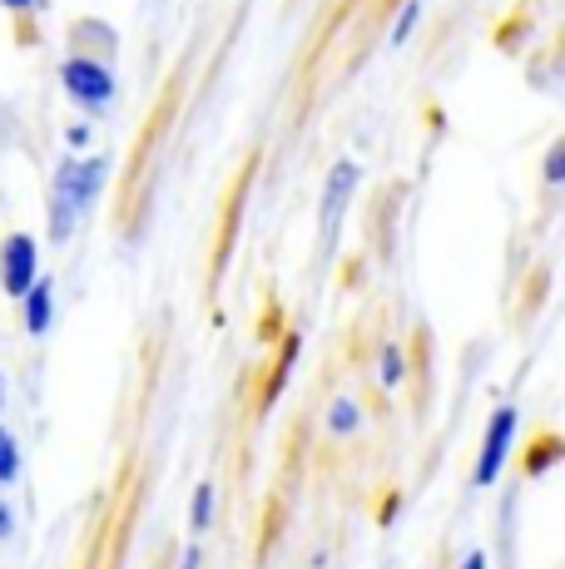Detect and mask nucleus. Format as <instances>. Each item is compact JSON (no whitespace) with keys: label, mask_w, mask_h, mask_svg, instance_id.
Returning a JSON list of instances; mask_svg holds the SVG:
<instances>
[{"label":"nucleus","mask_w":565,"mask_h":569,"mask_svg":"<svg viewBox=\"0 0 565 569\" xmlns=\"http://www.w3.org/2000/svg\"><path fill=\"white\" fill-rule=\"evenodd\" d=\"M417 20H422V0H407V10H402V16H397V26H393V40H387V46H393V50H402V46H407V40L417 36Z\"/></svg>","instance_id":"f8f14e48"},{"label":"nucleus","mask_w":565,"mask_h":569,"mask_svg":"<svg viewBox=\"0 0 565 569\" xmlns=\"http://www.w3.org/2000/svg\"><path fill=\"white\" fill-rule=\"evenodd\" d=\"M105 179H110V159L105 154H80V159H65L50 179V243H70L75 228L85 223L90 203L100 199Z\"/></svg>","instance_id":"f257e3e1"},{"label":"nucleus","mask_w":565,"mask_h":569,"mask_svg":"<svg viewBox=\"0 0 565 569\" xmlns=\"http://www.w3.org/2000/svg\"><path fill=\"white\" fill-rule=\"evenodd\" d=\"M65 144H70L75 154H85V149L95 144V124H85V119H80V124H70V129H65Z\"/></svg>","instance_id":"2eb2a0df"},{"label":"nucleus","mask_w":565,"mask_h":569,"mask_svg":"<svg viewBox=\"0 0 565 569\" xmlns=\"http://www.w3.org/2000/svg\"><path fill=\"white\" fill-rule=\"evenodd\" d=\"M179 569H204V545L194 540L189 550H184V560H179Z\"/></svg>","instance_id":"f3484780"},{"label":"nucleus","mask_w":565,"mask_h":569,"mask_svg":"<svg viewBox=\"0 0 565 569\" xmlns=\"http://www.w3.org/2000/svg\"><path fill=\"white\" fill-rule=\"evenodd\" d=\"M561 461V441L556 436H541L536 446H531V461H526V476H546L551 466Z\"/></svg>","instance_id":"9b49d317"},{"label":"nucleus","mask_w":565,"mask_h":569,"mask_svg":"<svg viewBox=\"0 0 565 569\" xmlns=\"http://www.w3.org/2000/svg\"><path fill=\"white\" fill-rule=\"evenodd\" d=\"M0 540H16V510L6 496H0Z\"/></svg>","instance_id":"dca6fc26"},{"label":"nucleus","mask_w":565,"mask_h":569,"mask_svg":"<svg viewBox=\"0 0 565 569\" xmlns=\"http://www.w3.org/2000/svg\"><path fill=\"white\" fill-rule=\"evenodd\" d=\"M516 431H521V411L516 407H496L492 421H486V441H482V456H476V470H472V486L476 490H492L502 480V466L516 446Z\"/></svg>","instance_id":"7ed1b4c3"},{"label":"nucleus","mask_w":565,"mask_h":569,"mask_svg":"<svg viewBox=\"0 0 565 569\" xmlns=\"http://www.w3.org/2000/svg\"><path fill=\"white\" fill-rule=\"evenodd\" d=\"M0 6H6L10 16H30V10H40L46 0H0Z\"/></svg>","instance_id":"a211bd4d"},{"label":"nucleus","mask_w":565,"mask_h":569,"mask_svg":"<svg viewBox=\"0 0 565 569\" xmlns=\"http://www.w3.org/2000/svg\"><path fill=\"white\" fill-rule=\"evenodd\" d=\"M36 278H40V243L30 233H10L6 248H0V288L10 298H20Z\"/></svg>","instance_id":"39448f33"},{"label":"nucleus","mask_w":565,"mask_h":569,"mask_svg":"<svg viewBox=\"0 0 565 569\" xmlns=\"http://www.w3.org/2000/svg\"><path fill=\"white\" fill-rule=\"evenodd\" d=\"M20 308H26V332L30 337H50V322H56V278H36L26 292H20Z\"/></svg>","instance_id":"423d86ee"},{"label":"nucleus","mask_w":565,"mask_h":569,"mask_svg":"<svg viewBox=\"0 0 565 569\" xmlns=\"http://www.w3.org/2000/svg\"><path fill=\"white\" fill-rule=\"evenodd\" d=\"M20 441L10 436V426H0V486H16L20 480Z\"/></svg>","instance_id":"9d476101"},{"label":"nucleus","mask_w":565,"mask_h":569,"mask_svg":"<svg viewBox=\"0 0 565 569\" xmlns=\"http://www.w3.org/2000/svg\"><path fill=\"white\" fill-rule=\"evenodd\" d=\"M60 84H65V100L75 109H85V114H110L115 109V70L100 60V54H65L60 60Z\"/></svg>","instance_id":"f03ea898"},{"label":"nucleus","mask_w":565,"mask_h":569,"mask_svg":"<svg viewBox=\"0 0 565 569\" xmlns=\"http://www.w3.org/2000/svg\"><path fill=\"white\" fill-rule=\"evenodd\" d=\"M214 496L219 490L204 480V486H194V506H189V530L194 535H209V525H214Z\"/></svg>","instance_id":"1a4fd4ad"},{"label":"nucleus","mask_w":565,"mask_h":569,"mask_svg":"<svg viewBox=\"0 0 565 569\" xmlns=\"http://www.w3.org/2000/svg\"><path fill=\"white\" fill-rule=\"evenodd\" d=\"M0 407H6V381H0Z\"/></svg>","instance_id":"aec40b11"},{"label":"nucleus","mask_w":565,"mask_h":569,"mask_svg":"<svg viewBox=\"0 0 565 569\" xmlns=\"http://www.w3.org/2000/svg\"><path fill=\"white\" fill-rule=\"evenodd\" d=\"M462 569H492V560H486V550H472V555L462 560Z\"/></svg>","instance_id":"6ab92c4d"},{"label":"nucleus","mask_w":565,"mask_h":569,"mask_svg":"<svg viewBox=\"0 0 565 569\" xmlns=\"http://www.w3.org/2000/svg\"><path fill=\"white\" fill-rule=\"evenodd\" d=\"M328 431L333 436H357V431H363V407H357V401H347V397H338L328 407Z\"/></svg>","instance_id":"6e6552de"},{"label":"nucleus","mask_w":565,"mask_h":569,"mask_svg":"<svg viewBox=\"0 0 565 569\" xmlns=\"http://www.w3.org/2000/svg\"><path fill=\"white\" fill-rule=\"evenodd\" d=\"M298 357H303V337H298V332H282V342H278V362H274V371H268L264 411L282 397V387H288V377H293V367H298Z\"/></svg>","instance_id":"0eeeda50"},{"label":"nucleus","mask_w":565,"mask_h":569,"mask_svg":"<svg viewBox=\"0 0 565 569\" xmlns=\"http://www.w3.org/2000/svg\"><path fill=\"white\" fill-rule=\"evenodd\" d=\"M407 381V362H402V347L387 342L383 347V387H402Z\"/></svg>","instance_id":"ddd939ff"},{"label":"nucleus","mask_w":565,"mask_h":569,"mask_svg":"<svg viewBox=\"0 0 565 569\" xmlns=\"http://www.w3.org/2000/svg\"><path fill=\"white\" fill-rule=\"evenodd\" d=\"M357 179H363L357 159H338V163L328 169V183H323V203H318L323 243H333V238H338V223H343L347 203H353V193H357Z\"/></svg>","instance_id":"20e7f679"},{"label":"nucleus","mask_w":565,"mask_h":569,"mask_svg":"<svg viewBox=\"0 0 565 569\" xmlns=\"http://www.w3.org/2000/svg\"><path fill=\"white\" fill-rule=\"evenodd\" d=\"M546 183L551 189H561L565 183V139H556V144L546 149Z\"/></svg>","instance_id":"4468645a"}]
</instances>
